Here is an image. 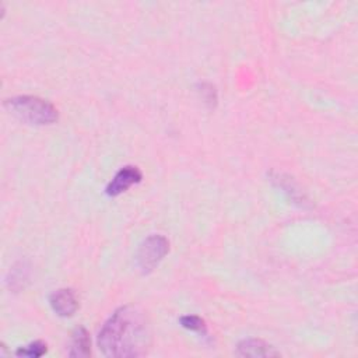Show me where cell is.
Instances as JSON below:
<instances>
[{
    "instance_id": "9c48e42d",
    "label": "cell",
    "mask_w": 358,
    "mask_h": 358,
    "mask_svg": "<svg viewBox=\"0 0 358 358\" xmlns=\"http://www.w3.org/2000/svg\"><path fill=\"white\" fill-rule=\"evenodd\" d=\"M179 323L182 327L190 330V331H196L201 336H206L207 334V324L206 322L200 317V316H196V315H185L179 319Z\"/></svg>"
},
{
    "instance_id": "8992f818",
    "label": "cell",
    "mask_w": 358,
    "mask_h": 358,
    "mask_svg": "<svg viewBox=\"0 0 358 358\" xmlns=\"http://www.w3.org/2000/svg\"><path fill=\"white\" fill-rule=\"evenodd\" d=\"M236 355L239 357H278L280 351H277L268 343L260 338H245L236 345Z\"/></svg>"
},
{
    "instance_id": "3957f363",
    "label": "cell",
    "mask_w": 358,
    "mask_h": 358,
    "mask_svg": "<svg viewBox=\"0 0 358 358\" xmlns=\"http://www.w3.org/2000/svg\"><path fill=\"white\" fill-rule=\"evenodd\" d=\"M169 252V242L164 235H150L145 238L136 253V264L143 274L151 273Z\"/></svg>"
},
{
    "instance_id": "52a82bcc",
    "label": "cell",
    "mask_w": 358,
    "mask_h": 358,
    "mask_svg": "<svg viewBox=\"0 0 358 358\" xmlns=\"http://www.w3.org/2000/svg\"><path fill=\"white\" fill-rule=\"evenodd\" d=\"M91 354V338L85 327L78 326L71 333L69 357L85 358Z\"/></svg>"
},
{
    "instance_id": "7a4b0ae2",
    "label": "cell",
    "mask_w": 358,
    "mask_h": 358,
    "mask_svg": "<svg viewBox=\"0 0 358 358\" xmlns=\"http://www.w3.org/2000/svg\"><path fill=\"white\" fill-rule=\"evenodd\" d=\"M6 109L13 113L20 120L35 124L45 126L57 122V109L46 99L34 95H18L4 101Z\"/></svg>"
},
{
    "instance_id": "ba28073f",
    "label": "cell",
    "mask_w": 358,
    "mask_h": 358,
    "mask_svg": "<svg viewBox=\"0 0 358 358\" xmlns=\"http://www.w3.org/2000/svg\"><path fill=\"white\" fill-rule=\"evenodd\" d=\"M46 351H48L46 343H43L41 340H36V341L29 343L28 345L20 347L15 351V355L17 357H27V358H39V357L45 355Z\"/></svg>"
},
{
    "instance_id": "5b68a950",
    "label": "cell",
    "mask_w": 358,
    "mask_h": 358,
    "mask_svg": "<svg viewBox=\"0 0 358 358\" xmlns=\"http://www.w3.org/2000/svg\"><path fill=\"white\" fill-rule=\"evenodd\" d=\"M49 303L53 312L62 317H70L76 313L78 308V301L76 294L69 288H60L49 296Z\"/></svg>"
},
{
    "instance_id": "6da1fadb",
    "label": "cell",
    "mask_w": 358,
    "mask_h": 358,
    "mask_svg": "<svg viewBox=\"0 0 358 358\" xmlns=\"http://www.w3.org/2000/svg\"><path fill=\"white\" fill-rule=\"evenodd\" d=\"M98 348L105 357H143L151 345V327L144 312L134 305L117 308L102 324Z\"/></svg>"
},
{
    "instance_id": "277c9868",
    "label": "cell",
    "mask_w": 358,
    "mask_h": 358,
    "mask_svg": "<svg viewBox=\"0 0 358 358\" xmlns=\"http://www.w3.org/2000/svg\"><path fill=\"white\" fill-rule=\"evenodd\" d=\"M141 179H143V173L137 166L124 165L115 173L112 180L106 185L105 193L109 197H116L123 192H126L133 185L140 183Z\"/></svg>"
},
{
    "instance_id": "30bf717a",
    "label": "cell",
    "mask_w": 358,
    "mask_h": 358,
    "mask_svg": "<svg viewBox=\"0 0 358 358\" xmlns=\"http://www.w3.org/2000/svg\"><path fill=\"white\" fill-rule=\"evenodd\" d=\"M199 92H200V95H201V98H203V101L206 103H208L210 106L215 105V102H217V92H215V88L211 84H208V83L200 84Z\"/></svg>"
}]
</instances>
